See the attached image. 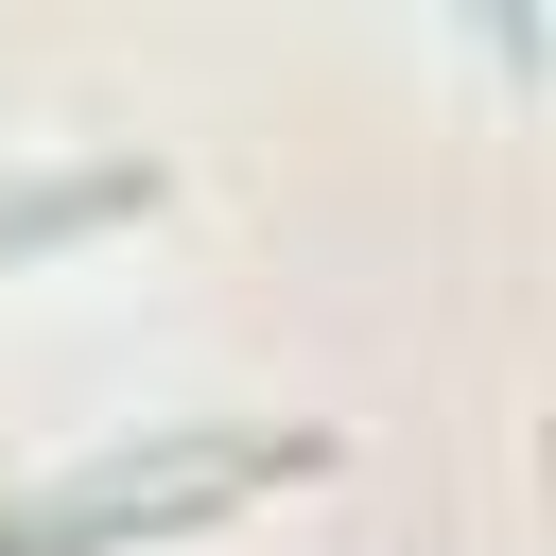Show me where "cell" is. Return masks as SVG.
Masks as SVG:
<instances>
[{
	"label": "cell",
	"instance_id": "1",
	"mask_svg": "<svg viewBox=\"0 0 556 556\" xmlns=\"http://www.w3.org/2000/svg\"><path fill=\"white\" fill-rule=\"evenodd\" d=\"M278 469H330V434L295 417H191V434H139V452H87V469H52V486H17L0 504V556H122V539H174V521H208V504H243V486H278Z\"/></svg>",
	"mask_w": 556,
	"mask_h": 556
},
{
	"label": "cell",
	"instance_id": "2",
	"mask_svg": "<svg viewBox=\"0 0 556 556\" xmlns=\"http://www.w3.org/2000/svg\"><path fill=\"white\" fill-rule=\"evenodd\" d=\"M104 208H156V156H87V174H17L0 191V243H70Z\"/></svg>",
	"mask_w": 556,
	"mask_h": 556
}]
</instances>
